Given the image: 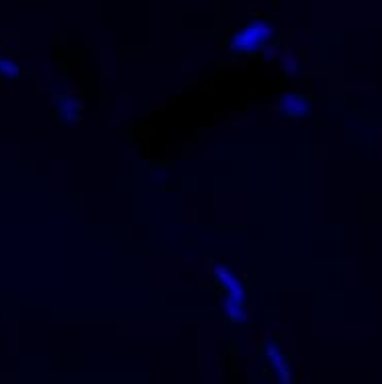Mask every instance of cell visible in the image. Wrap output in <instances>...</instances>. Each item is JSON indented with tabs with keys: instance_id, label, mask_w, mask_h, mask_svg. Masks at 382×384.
<instances>
[{
	"instance_id": "obj_1",
	"label": "cell",
	"mask_w": 382,
	"mask_h": 384,
	"mask_svg": "<svg viewBox=\"0 0 382 384\" xmlns=\"http://www.w3.org/2000/svg\"><path fill=\"white\" fill-rule=\"evenodd\" d=\"M270 35H272V27H270L268 23H256V25H249L247 29H243L241 33L235 35L233 47H235V49H241V52H254V49H258Z\"/></svg>"
},
{
	"instance_id": "obj_2",
	"label": "cell",
	"mask_w": 382,
	"mask_h": 384,
	"mask_svg": "<svg viewBox=\"0 0 382 384\" xmlns=\"http://www.w3.org/2000/svg\"><path fill=\"white\" fill-rule=\"evenodd\" d=\"M284 111L291 115V117H303L308 113V104H306L305 100L301 98V96H289V98H284Z\"/></svg>"
}]
</instances>
